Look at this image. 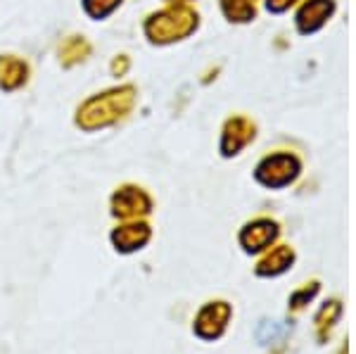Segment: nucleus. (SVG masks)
Returning <instances> with one entry per match:
<instances>
[{"mask_svg": "<svg viewBox=\"0 0 356 354\" xmlns=\"http://www.w3.org/2000/svg\"><path fill=\"white\" fill-rule=\"evenodd\" d=\"M136 86H117L105 93H95L88 100L81 102L76 110V127L83 131L107 129L112 124L122 122L131 114L136 105Z\"/></svg>", "mask_w": 356, "mask_h": 354, "instance_id": "nucleus-1", "label": "nucleus"}, {"mask_svg": "<svg viewBox=\"0 0 356 354\" xmlns=\"http://www.w3.org/2000/svg\"><path fill=\"white\" fill-rule=\"evenodd\" d=\"M197 26V15L186 5H171L145 19V36L152 43H171L188 36Z\"/></svg>", "mask_w": 356, "mask_h": 354, "instance_id": "nucleus-2", "label": "nucleus"}, {"mask_svg": "<svg viewBox=\"0 0 356 354\" xmlns=\"http://www.w3.org/2000/svg\"><path fill=\"white\" fill-rule=\"evenodd\" d=\"M110 207H112L114 219H124V221L143 219V216H147L152 212V198L147 195L140 186L126 184L114 191Z\"/></svg>", "mask_w": 356, "mask_h": 354, "instance_id": "nucleus-3", "label": "nucleus"}, {"mask_svg": "<svg viewBox=\"0 0 356 354\" xmlns=\"http://www.w3.org/2000/svg\"><path fill=\"white\" fill-rule=\"evenodd\" d=\"M228 319H231V307L226 302H207L202 309H200L197 319H195L193 330L202 340H216L226 330Z\"/></svg>", "mask_w": 356, "mask_h": 354, "instance_id": "nucleus-4", "label": "nucleus"}, {"mask_svg": "<svg viewBox=\"0 0 356 354\" xmlns=\"http://www.w3.org/2000/svg\"><path fill=\"white\" fill-rule=\"evenodd\" d=\"M152 238V228L147 221H140V219H131L126 224L117 226L112 231L110 241L114 245V250L122 255H134L138 250H143Z\"/></svg>", "mask_w": 356, "mask_h": 354, "instance_id": "nucleus-5", "label": "nucleus"}, {"mask_svg": "<svg viewBox=\"0 0 356 354\" xmlns=\"http://www.w3.org/2000/svg\"><path fill=\"white\" fill-rule=\"evenodd\" d=\"M297 174V162L292 157L278 155V157H266L257 169V179L264 186H285L295 179Z\"/></svg>", "mask_w": 356, "mask_h": 354, "instance_id": "nucleus-6", "label": "nucleus"}, {"mask_svg": "<svg viewBox=\"0 0 356 354\" xmlns=\"http://www.w3.org/2000/svg\"><path fill=\"white\" fill-rule=\"evenodd\" d=\"M275 233H278V226H275L273 221H268V219L252 221V224H247L243 228V233H240V243H243V248L247 252H259V250L271 245Z\"/></svg>", "mask_w": 356, "mask_h": 354, "instance_id": "nucleus-7", "label": "nucleus"}, {"mask_svg": "<svg viewBox=\"0 0 356 354\" xmlns=\"http://www.w3.org/2000/svg\"><path fill=\"white\" fill-rule=\"evenodd\" d=\"M29 81V65L17 55H0V88L13 93Z\"/></svg>", "mask_w": 356, "mask_h": 354, "instance_id": "nucleus-8", "label": "nucleus"}, {"mask_svg": "<svg viewBox=\"0 0 356 354\" xmlns=\"http://www.w3.org/2000/svg\"><path fill=\"white\" fill-rule=\"evenodd\" d=\"M254 136V127L245 119H233L226 124L223 131V155H235L247 140H252Z\"/></svg>", "mask_w": 356, "mask_h": 354, "instance_id": "nucleus-9", "label": "nucleus"}, {"mask_svg": "<svg viewBox=\"0 0 356 354\" xmlns=\"http://www.w3.org/2000/svg\"><path fill=\"white\" fill-rule=\"evenodd\" d=\"M90 55V43L83 36H69L60 45V62L62 67H74Z\"/></svg>", "mask_w": 356, "mask_h": 354, "instance_id": "nucleus-10", "label": "nucleus"}, {"mask_svg": "<svg viewBox=\"0 0 356 354\" xmlns=\"http://www.w3.org/2000/svg\"><path fill=\"white\" fill-rule=\"evenodd\" d=\"M290 264H292V252L288 248H278L273 255H268L266 259L257 266V273H259V276H278V273H283Z\"/></svg>", "mask_w": 356, "mask_h": 354, "instance_id": "nucleus-11", "label": "nucleus"}, {"mask_svg": "<svg viewBox=\"0 0 356 354\" xmlns=\"http://www.w3.org/2000/svg\"><path fill=\"white\" fill-rule=\"evenodd\" d=\"M226 15L235 22H247L254 17V0H221Z\"/></svg>", "mask_w": 356, "mask_h": 354, "instance_id": "nucleus-12", "label": "nucleus"}, {"mask_svg": "<svg viewBox=\"0 0 356 354\" xmlns=\"http://www.w3.org/2000/svg\"><path fill=\"white\" fill-rule=\"evenodd\" d=\"M122 5V0H83V13L90 19H105Z\"/></svg>", "mask_w": 356, "mask_h": 354, "instance_id": "nucleus-13", "label": "nucleus"}, {"mask_svg": "<svg viewBox=\"0 0 356 354\" xmlns=\"http://www.w3.org/2000/svg\"><path fill=\"white\" fill-rule=\"evenodd\" d=\"M129 67H131L129 57L119 55V57H114V62H112V74H114V77H124V74L129 72Z\"/></svg>", "mask_w": 356, "mask_h": 354, "instance_id": "nucleus-14", "label": "nucleus"}, {"mask_svg": "<svg viewBox=\"0 0 356 354\" xmlns=\"http://www.w3.org/2000/svg\"><path fill=\"white\" fill-rule=\"evenodd\" d=\"M290 3H292V0H268V8H271V10H283V8H288Z\"/></svg>", "mask_w": 356, "mask_h": 354, "instance_id": "nucleus-15", "label": "nucleus"}, {"mask_svg": "<svg viewBox=\"0 0 356 354\" xmlns=\"http://www.w3.org/2000/svg\"><path fill=\"white\" fill-rule=\"evenodd\" d=\"M171 3H178V0H171Z\"/></svg>", "mask_w": 356, "mask_h": 354, "instance_id": "nucleus-16", "label": "nucleus"}]
</instances>
